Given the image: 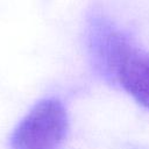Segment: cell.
Here are the masks:
<instances>
[{
  "label": "cell",
  "instance_id": "obj_1",
  "mask_svg": "<svg viewBox=\"0 0 149 149\" xmlns=\"http://www.w3.org/2000/svg\"><path fill=\"white\" fill-rule=\"evenodd\" d=\"M86 47L94 73L149 109V51L101 15L88 20Z\"/></svg>",
  "mask_w": 149,
  "mask_h": 149
},
{
  "label": "cell",
  "instance_id": "obj_2",
  "mask_svg": "<svg viewBox=\"0 0 149 149\" xmlns=\"http://www.w3.org/2000/svg\"><path fill=\"white\" fill-rule=\"evenodd\" d=\"M69 132L65 106L57 98L36 102L10 136L13 149H58Z\"/></svg>",
  "mask_w": 149,
  "mask_h": 149
}]
</instances>
